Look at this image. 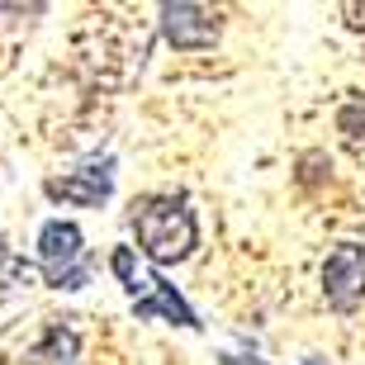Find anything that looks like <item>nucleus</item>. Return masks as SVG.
Listing matches in <instances>:
<instances>
[{
	"instance_id": "nucleus-5",
	"label": "nucleus",
	"mask_w": 365,
	"mask_h": 365,
	"mask_svg": "<svg viewBox=\"0 0 365 365\" xmlns=\"http://www.w3.org/2000/svg\"><path fill=\"white\" fill-rule=\"evenodd\" d=\"M162 34L180 53L214 48L218 43V14L204 10V5H162Z\"/></svg>"
},
{
	"instance_id": "nucleus-4",
	"label": "nucleus",
	"mask_w": 365,
	"mask_h": 365,
	"mask_svg": "<svg viewBox=\"0 0 365 365\" xmlns=\"http://www.w3.org/2000/svg\"><path fill=\"white\" fill-rule=\"evenodd\" d=\"M43 190H48V200L76 204V209H100L109 200V190H114V157H91L76 171L53 176Z\"/></svg>"
},
{
	"instance_id": "nucleus-3",
	"label": "nucleus",
	"mask_w": 365,
	"mask_h": 365,
	"mask_svg": "<svg viewBox=\"0 0 365 365\" xmlns=\"http://www.w3.org/2000/svg\"><path fill=\"white\" fill-rule=\"evenodd\" d=\"M323 299L337 313H351L365 299V247L361 242H341L327 252L323 261Z\"/></svg>"
},
{
	"instance_id": "nucleus-1",
	"label": "nucleus",
	"mask_w": 365,
	"mask_h": 365,
	"mask_svg": "<svg viewBox=\"0 0 365 365\" xmlns=\"http://www.w3.org/2000/svg\"><path fill=\"white\" fill-rule=\"evenodd\" d=\"M128 223H133L138 247L152 266L185 261L200 242V223H195V209L185 195H143V200H133Z\"/></svg>"
},
{
	"instance_id": "nucleus-7",
	"label": "nucleus",
	"mask_w": 365,
	"mask_h": 365,
	"mask_svg": "<svg viewBox=\"0 0 365 365\" xmlns=\"http://www.w3.org/2000/svg\"><path fill=\"white\" fill-rule=\"evenodd\" d=\"M76 351H81L76 327L53 323V327H48V332H43V337L24 351V365H76Z\"/></svg>"
},
{
	"instance_id": "nucleus-2",
	"label": "nucleus",
	"mask_w": 365,
	"mask_h": 365,
	"mask_svg": "<svg viewBox=\"0 0 365 365\" xmlns=\"http://www.w3.org/2000/svg\"><path fill=\"white\" fill-rule=\"evenodd\" d=\"M38 266H43V280L53 289H86L95 275V261L86 252V237L76 223L67 218H48L38 232Z\"/></svg>"
},
{
	"instance_id": "nucleus-6",
	"label": "nucleus",
	"mask_w": 365,
	"mask_h": 365,
	"mask_svg": "<svg viewBox=\"0 0 365 365\" xmlns=\"http://www.w3.org/2000/svg\"><path fill=\"white\" fill-rule=\"evenodd\" d=\"M133 313H138V318H166V323H180V327H200L195 309L176 294V284H166L157 271L148 275V294L133 299Z\"/></svg>"
},
{
	"instance_id": "nucleus-9",
	"label": "nucleus",
	"mask_w": 365,
	"mask_h": 365,
	"mask_svg": "<svg viewBox=\"0 0 365 365\" xmlns=\"http://www.w3.org/2000/svg\"><path fill=\"white\" fill-rule=\"evenodd\" d=\"M304 365H327V361H304Z\"/></svg>"
},
{
	"instance_id": "nucleus-8",
	"label": "nucleus",
	"mask_w": 365,
	"mask_h": 365,
	"mask_svg": "<svg viewBox=\"0 0 365 365\" xmlns=\"http://www.w3.org/2000/svg\"><path fill=\"white\" fill-rule=\"evenodd\" d=\"M109 271L123 280V289L133 299H143L148 294V275H138V266H133V247H114V257H109Z\"/></svg>"
}]
</instances>
